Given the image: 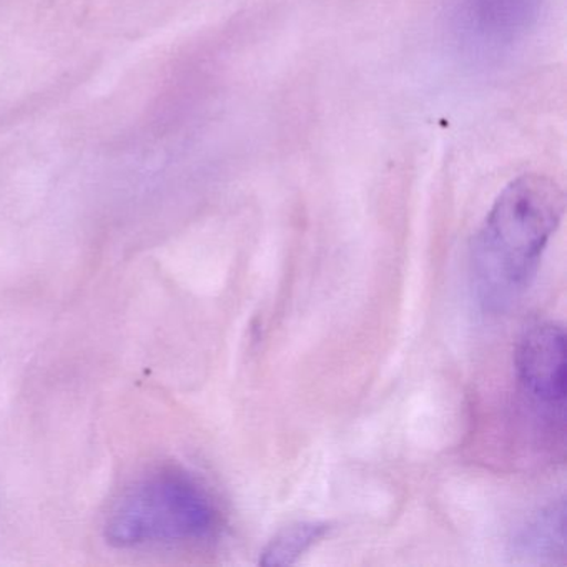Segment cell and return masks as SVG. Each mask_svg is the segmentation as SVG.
<instances>
[{"label": "cell", "mask_w": 567, "mask_h": 567, "mask_svg": "<svg viewBox=\"0 0 567 567\" xmlns=\"http://www.w3.org/2000/svg\"><path fill=\"white\" fill-rule=\"evenodd\" d=\"M220 527V511L204 484L185 471L165 467L115 501L105 536L118 547L190 546L214 539Z\"/></svg>", "instance_id": "obj_2"}, {"label": "cell", "mask_w": 567, "mask_h": 567, "mask_svg": "<svg viewBox=\"0 0 567 567\" xmlns=\"http://www.w3.org/2000/svg\"><path fill=\"white\" fill-rule=\"evenodd\" d=\"M331 526L328 523H295L275 534L274 539L265 546L260 554L264 566H291L311 547L317 546L327 537Z\"/></svg>", "instance_id": "obj_6"}, {"label": "cell", "mask_w": 567, "mask_h": 567, "mask_svg": "<svg viewBox=\"0 0 567 567\" xmlns=\"http://www.w3.org/2000/svg\"><path fill=\"white\" fill-rule=\"evenodd\" d=\"M564 208L563 188L546 175H520L497 195L471 251L474 290L486 310H509L526 293Z\"/></svg>", "instance_id": "obj_1"}, {"label": "cell", "mask_w": 567, "mask_h": 567, "mask_svg": "<svg viewBox=\"0 0 567 567\" xmlns=\"http://www.w3.org/2000/svg\"><path fill=\"white\" fill-rule=\"evenodd\" d=\"M566 333L554 321L527 328L514 354L517 380L524 393L559 420H564L566 403Z\"/></svg>", "instance_id": "obj_4"}, {"label": "cell", "mask_w": 567, "mask_h": 567, "mask_svg": "<svg viewBox=\"0 0 567 567\" xmlns=\"http://www.w3.org/2000/svg\"><path fill=\"white\" fill-rule=\"evenodd\" d=\"M564 501L550 504L533 517L517 536L514 549L520 557L536 563H563Z\"/></svg>", "instance_id": "obj_5"}, {"label": "cell", "mask_w": 567, "mask_h": 567, "mask_svg": "<svg viewBox=\"0 0 567 567\" xmlns=\"http://www.w3.org/2000/svg\"><path fill=\"white\" fill-rule=\"evenodd\" d=\"M546 0H450L447 31L461 52L493 59L509 52L539 21Z\"/></svg>", "instance_id": "obj_3"}]
</instances>
